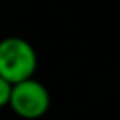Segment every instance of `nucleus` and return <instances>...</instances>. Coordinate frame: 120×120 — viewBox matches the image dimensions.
Returning <instances> with one entry per match:
<instances>
[{
  "instance_id": "1",
  "label": "nucleus",
  "mask_w": 120,
  "mask_h": 120,
  "mask_svg": "<svg viewBox=\"0 0 120 120\" xmlns=\"http://www.w3.org/2000/svg\"><path fill=\"white\" fill-rule=\"evenodd\" d=\"M38 66L35 48L20 36L0 40V77L12 86L33 77Z\"/></svg>"
},
{
  "instance_id": "2",
  "label": "nucleus",
  "mask_w": 120,
  "mask_h": 120,
  "mask_svg": "<svg viewBox=\"0 0 120 120\" xmlns=\"http://www.w3.org/2000/svg\"><path fill=\"white\" fill-rule=\"evenodd\" d=\"M49 104L51 97L48 89L40 81L31 77L13 86L8 105L18 117L25 120H36L48 112Z\"/></svg>"
},
{
  "instance_id": "3",
  "label": "nucleus",
  "mask_w": 120,
  "mask_h": 120,
  "mask_svg": "<svg viewBox=\"0 0 120 120\" xmlns=\"http://www.w3.org/2000/svg\"><path fill=\"white\" fill-rule=\"evenodd\" d=\"M12 89L13 86L5 81L4 77H0V109H4L10 104V97H12Z\"/></svg>"
}]
</instances>
